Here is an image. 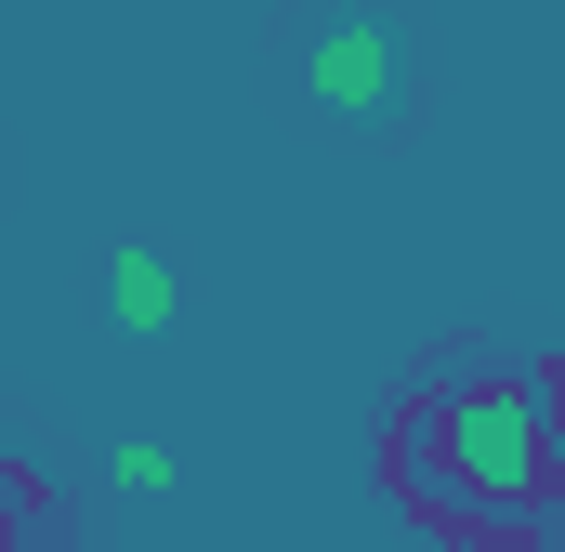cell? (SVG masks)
Listing matches in <instances>:
<instances>
[{
	"label": "cell",
	"mask_w": 565,
	"mask_h": 552,
	"mask_svg": "<svg viewBox=\"0 0 565 552\" xmlns=\"http://www.w3.org/2000/svg\"><path fill=\"white\" fill-rule=\"evenodd\" d=\"M302 93L329 132H395L422 106V53H408V13L395 0H329L302 26Z\"/></svg>",
	"instance_id": "cell-2"
},
{
	"label": "cell",
	"mask_w": 565,
	"mask_h": 552,
	"mask_svg": "<svg viewBox=\"0 0 565 552\" xmlns=\"http://www.w3.org/2000/svg\"><path fill=\"white\" fill-rule=\"evenodd\" d=\"M395 487L460 552H500V540L540 552V513H553V408H540V382H434L395 421Z\"/></svg>",
	"instance_id": "cell-1"
},
{
	"label": "cell",
	"mask_w": 565,
	"mask_h": 552,
	"mask_svg": "<svg viewBox=\"0 0 565 552\" xmlns=\"http://www.w3.org/2000/svg\"><path fill=\"white\" fill-rule=\"evenodd\" d=\"M106 316H119L132 342H158V329L184 316V289H171V264H158V251H119V264H106Z\"/></svg>",
	"instance_id": "cell-3"
},
{
	"label": "cell",
	"mask_w": 565,
	"mask_h": 552,
	"mask_svg": "<svg viewBox=\"0 0 565 552\" xmlns=\"http://www.w3.org/2000/svg\"><path fill=\"white\" fill-rule=\"evenodd\" d=\"M0 552H26V500H13V474H0Z\"/></svg>",
	"instance_id": "cell-4"
}]
</instances>
